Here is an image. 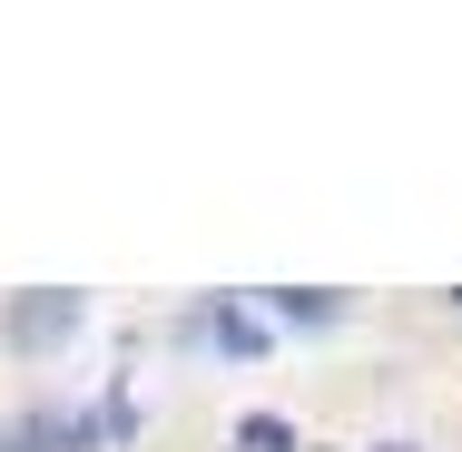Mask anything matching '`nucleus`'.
Wrapping results in <instances>:
<instances>
[{"label":"nucleus","instance_id":"f257e3e1","mask_svg":"<svg viewBox=\"0 0 462 452\" xmlns=\"http://www.w3.org/2000/svg\"><path fill=\"white\" fill-rule=\"evenodd\" d=\"M79 325H89V305H79L69 285H30V295H10V315H0V345H10V355H60Z\"/></svg>","mask_w":462,"mask_h":452},{"label":"nucleus","instance_id":"f03ea898","mask_svg":"<svg viewBox=\"0 0 462 452\" xmlns=\"http://www.w3.org/2000/svg\"><path fill=\"white\" fill-rule=\"evenodd\" d=\"M187 345H217V355L256 364V355H266V325H256L246 305H226V295H217V305H197V315H187Z\"/></svg>","mask_w":462,"mask_h":452},{"label":"nucleus","instance_id":"7ed1b4c3","mask_svg":"<svg viewBox=\"0 0 462 452\" xmlns=\"http://www.w3.org/2000/svg\"><path fill=\"white\" fill-rule=\"evenodd\" d=\"M266 315H276V325H335L345 295H335V285H266Z\"/></svg>","mask_w":462,"mask_h":452},{"label":"nucleus","instance_id":"20e7f679","mask_svg":"<svg viewBox=\"0 0 462 452\" xmlns=\"http://www.w3.org/2000/svg\"><path fill=\"white\" fill-rule=\"evenodd\" d=\"M236 452H305V433L285 413H236Z\"/></svg>","mask_w":462,"mask_h":452},{"label":"nucleus","instance_id":"39448f33","mask_svg":"<svg viewBox=\"0 0 462 452\" xmlns=\"http://www.w3.org/2000/svg\"><path fill=\"white\" fill-rule=\"evenodd\" d=\"M374 452H413V443H374Z\"/></svg>","mask_w":462,"mask_h":452}]
</instances>
